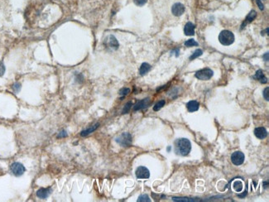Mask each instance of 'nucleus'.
Here are the masks:
<instances>
[{"label":"nucleus","instance_id":"nucleus-15","mask_svg":"<svg viewBox=\"0 0 269 202\" xmlns=\"http://www.w3.org/2000/svg\"><path fill=\"white\" fill-rule=\"evenodd\" d=\"M256 17H257V13L254 10H252L251 12L249 13V15L247 16L246 19H245V21H244V23H243V25H242V28H244V25L246 26L248 23L253 22V21L255 19Z\"/></svg>","mask_w":269,"mask_h":202},{"label":"nucleus","instance_id":"nucleus-14","mask_svg":"<svg viewBox=\"0 0 269 202\" xmlns=\"http://www.w3.org/2000/svg\"><path fill=\"white\" fill-rule=\"evenodd\" d=\"M199 107H200V104L196 100L189 101L187 104H186V108L188 109V111L191 112V113L197 111L199 109Z\"/></svg>","mask_w":269,"mask_h":202},{"label":"nucleus","instance_id":"nucleus-4","mask_svg":"<svg viewBox=\"0 0 269 202\" xmlns=\"http://www.w3.org/2000/svg\"><path fill=\"white\" fill-rule=\"evenodd\" d=\"M116 142L123 147H128L132 144V136L128 133H123L116 138Z\"/></svg>","mask_w":269,"mask_h":202},{"label":"nucleus","instance_id":"nucleus-17","mask_svg":"<svg viewBox=\"0 0 269 202\" xmlns=\"http://www.w3.org/2000/svg\"><path fill=\"white\" fill-rule=\"evenodd\" d=\"M151 70V66L149 65L148 63H143L140 66V69H139V73L141 76H144L146 75L147 73H148V71Z\"/></svg>","mask_w":269,"mask_h":202},{"label":"nucleus","instance_id":"nucleus-16","mask_svg":"<svg viewBox=\"0 0 269 202\" xmlns=\"http://www.w3.org/2000/svg\"><path fill=\"white\" fill-rule=\"evenodd\" d=\"M254 78L260 81L262 84H266L267 82V77H265L263 72H262V70L257 71L256 74H255V76H254Z\"/></svg>","mask_w":269,"mask_h":202},{"label":"nucleus","instance_id":"nucleus-22","mask_svg":"<svg viewBox=\"0 0 269 202\" xmlns=\"http://www.w3.org/2000/svg\"><path fill=\"white\" fill-rule=\"evenodd\" d=\"M165 104H166V101L160 100L159 102H157V103L155 104V106L153 107V110L154 111H158V110H160V109L165 105Z\"/></svg>","mask_w":269,"mask_h":202},{"label":"nucleus","instance_id":"nucleus-23","mask_svg":"<svg viewBox=\"0 0 269 202\" xmlns=\"http://www.w3.org/2000/svg\"><path fill=\"white\" fill-rule=\"evenodd\" d=\"M185 46L187 47H191V46H198V43L196 42L194 39H189L185 42Z\"/></svg>","mask_w":269,"mask_h":202},{"label":"nucleus","instance_id":"nucleus-25","mask_svg":"<svg viewBox=\"0 0 269 202\" xmlns=\"http://www.w3.org/2000/svg\"><path fill=\"white\" fill-rule=\"evenodd\" d=\"M128 93H130V89L128 88H123L119 90V94H120V95L125 96L127 95Z\"/></svg>","mask_w":269,"mask_h":202},{"label":"nucleus","instance_id":"nucleus-10","mask_svg":"<svg viewBox=\"0 0 269 202\" xmlns=\"http://www.w3.org/2000/svg\"><path fill=\"white\" fill-rule=\"evenodd\" d=\"M149 104H150V99L149 98L143 99L139 101V102L134 105V107H133V110L136 111V110H140V109H145V108H148V107Z\"/></svg>","mask_w":269,"mask_h":202},{"label":"nucleus","instance_id":"nucleus-13","mask_svg":"<svg viewBox=\"0 0 269 202\" xmlns=\"http://www.w3.org/2000/svg\"><path fill=\"white\" fill-rule=\"evenodd\" d=\"M196 27L192 23H187L184 28V33L186 36H193L195 34Z\"/></svg>","mask_w":269,"mask_h":202},{"label":"nucleus","instance_id":"nucleus-24","mask_svg":"<svg viewBox=\"0 0 269 202\" xmlns=\"http://www.w3.org/2000/svg\"><path fill=\"white\" fill-rule=\"evenodd\" d=\"M138 201L139 202H150L151 201V200H150V198H149V196L148 195H140V196L139 197V199H138Z\"/></svg>","mask_w":269,"mask_h":202},{"label":"nucleus","instance_id":"nucleus-30","mask_svg":"<svg viewBox=\"0 0 269 202\" xmlns=\"http://www.w3.org/2000/svg\"><path fill=\"white\" fill-rule=\"evenodd\" d=\"M13 90H14V91H15V92H18V91L20 90L21 85L19 83L14 84V85H13Z\"/></svg>","mask_w":269,"mask_h":202},{"label":"nucleus","instance_id":"nucleus-20","mask_svg":"<svg viewBox=\"0 0 269 202\" xmlns=\"http://www.w3.org/2000/svg\"><path fill=\"white\" fill-rule=\"evenodd\" d=\"M233 187L235 190V191L240 192L243 190V183H242L241 181H235L234 182Z\"/></svg>","mask_w":269,"mask_h":202},{"label":"nucleus","instance_id":"nucleus-9","mask_svg":"<svg viewBox=\"0 0 269 202\" xmlns=\"http://www.w3.org/2000/svg\"><path fill=\"white\" fill-rule=\"evenodd\" d=\"M171 13L176 17H180L185 13V7L182 3H176L171 7Z\"/></svg>","mask_w":269,"mask_h":202},{"label":"nucleus","instance_id":"nucleus-11","mask_svg":"<svg viewBox=\"0 0 269 202\" xmlns=\"http://www.w3.org/2000/svg\"><path fill=\"white\" fill-rule=\"evenodd\" d=\"M254 134L258 138L263 139L267 136V129L263 127H258V128H256L254 130Z\"/></svg>","mask_w":269,"mask_h":202},{"label":"nucleus","instance_id":"nucleus-8","mask_svg":"<svg viewBox=\"0 0 269 202\" xmlns=\"http://www.w3.org/2000/svg\"><path fill=\"white\" fill-rule=\"evenodd\" d=\"M136 177L139 179H148L150 177V172L146 167H139L136 170Z\"/></svg>","mask_w":269,"mask_h":202},{"label":"nucleus","instance_id":"nucleus-6","mask_svg":"<svg viewBox=\"0 0 269 202\" xmlns=\"http://www.w3.org/2000/svg\"><path fill=\"white\" fill-rule=\"evenodd\" d=\"M244 159H245V157H244V154L242 152H234L231 156L232 162L235 166H239V165L243 164L244 162Z\"/></svg>","mask_w":269,"mask_h":202},{"label":"nucleus","instance_id":"nucleus-28","mask_svg":"<svg viewBox=\"0 0 269 202\" xmlns=\"http://www.w3.org/2000/svg\"><path fill=\"white\" fill-rule=\"evenodd\" d=\"M5 72V66L2 61H0V76H3Z\"/></svg>","mask_w":269,"mask_h":202},{"label":"nucleus","instance_id":"nucleus-18","mask_svg":"<svg viewBox=\"0 0 269 202\" xmlns=\"http://www.w3.org/2000/svg\"><path fill=\"white\" fill-rule=\"evenodd\" d=\"M172 200L179 202H194L198 201L200 200H195L192 199V198H186V197H173Z\"/></svg>","mask_w":269,"mask_h":202},{"label":"nucleus","instance_id":"nucleus-31","mask_svg":"<svg viewBox=\"0 0 269 202\" xmlns=\"http://www.w3.org/2000/svg\"><path fill=\"white\" fill-rule=\"evenodd\" d=\"M257 3H258V5L259 8H260L261 10H263V9H264V6H263V4L262 3L261 1H260V0H257Z\"/></svg>","mask_w":269,"mask_h":202},{"label":"nucleus","instance_id":"nucleus-5","mask_svg":"<svg viewBox=\"0 0 269 202\" xmlns=\"http://www.w3.org/2000/svg\"><path fill=\"white\" fill-rule=\"evenodd\" d=\"M10 169L11 172H13V174L16 177H20L25 172V167L19 162H13V164L11 165Z\"/></svg>","mask_w":269,"mask_h":202},{"label":"nucleus","instance_id":"nucleus-29","mask_svg":"<svg viewBox=\"0 0 269 202\" xmlns=\"http://www.w3.org/2000/svg\"><path fill=\"white\" fill-rule=\"evenodd\" d=\"M268 90H269V88L268 87H267L265 90H263V97L265 98V99H266L267 101L269 100V96H268Z\"/></svg>","mask_w":269,"mask_h":202},{"label":"nucleus","instance_id":"nucleus-7","mask_svg":"<svg viewBox=\"0 0 269 202\" xmlns=\"http://www.w3.org/2000/svg\"><path fill=\"white\" fill-rule=\"evenodd\" d=\"M104 43H105L107 47L111 48V49H113V50H117L118 48V46H119L117 39H116L115 37L113 35L108 36V37L105 38Z\"/></svg>","mask_w":269,"mask_h":202},{"label":"nucleus","instance_id":"nucleus-34","mask_svg":"<svg viewBox=\"0 0 269 202\" xmlns=\"http://www.w3.org/2000/svg\"><path fill=\"white\" fill-rule=\"evenodd\" d=\"M260 1H262V0H260Z\"/></svg>","mask_w":269,"mask_h":202},{"label":"nucleus","instance_id":"nucleus-26","mask_svg":"<svg viewBox=\"0 0 269 202\" xmlns=\"http://www.w3.org/2000/svg\"><path fill=\"white\" fill-rule=\"evenodd\" d=\"M133 2H134V3H135L137 6L141 7V6H143L144 4H146L148 0H133Z\"/></svg>","mask_w":269,"mask_h":202},{"label":"nucleus","instance_id":"nucleus-3","mask_svg":"<svg viewBox=\"0 0 269 202\" xmlns=\"http://www.w3.org/2000/svg\"><path fill=\"white\" fill-rule=\"evenodd\" d=\"M213 76H214V72L209 68L202 69L201 71H197L195 75L196 78L198 80H201V81H208Z\"/></svg>","mask_w":269,"mask_h":202},{"label":"nucleus","instance_id":"nucleus-32","mask_svg":"<svg viewBox=\"0 0 269 202\" xmlns=\"http://www.w3.org/2000/svg\"><path fill=\"white\" fill-rule=\"evenodd\" d=\"M263 57H264V59H265V60H266L267 61H268V52H267V53L265 54V55H264V56H263Z\"/></svg>","mask_w":269,"mask_h":202},{"label":"nucleus","instance_id":"nucleus-12","mask_svg":"<svg viewBox=\"0 0 269 202\" xmlns=\"http://www.w3.org/2000/svg\"><path fill=\"white\" fill-rule=\"evenodd\" d=\"M51 193V188H41L37 191V195L41 199H46L47 198Z\"/></svg>","mask_w":269,"mask_h":202},{"label":"nucleus","instance_id":"nucleus-33","mask_svg":"<svg viewBox=\"0 0 269 202\" xmlns=\"http://www.w3.org/2000/svg\"><path fill=\"white\" fill-rule=\"evenodd\" d=\"M61 133H62V134H59V135H58V137H59V138H60V137L66 136V134H65V132H61Z\"/></svg>","mask_w":269,"mask_h":202},{"label":"nucleus","instance_id":"nucleus-27","mask_svg":"<svg viewBox=\"0 0 269 202\" xmlns=\"http://www.w3.org/2000/svg\"><path fill=\"white\" fill-rule=\"evenodd\" d=\"M133 105V104H132V102H128V104H126V105L124 106V108H123V114H127L128 111H129V109H131V106Z\"/></svg>","mask_w":269,"mask_h":202},{"label":"nucleus","instance_id":"nucleus-1","mask_svg":"<svg viewBox=\"0 0 269 202\" xmlns=\"http://www.w3.org/2000/svg\"><path fill=\"white\" fill-rule=\"evenodd\" d=\"M175 147V152L176 154L185 157L190 153L191 150V143L190 140L185 138L176 139L174 143Z\"/></svg>","mask_w":269,"mask_h":202},{"label":"nucleus","instance_id":"nucleus-21","mask_svg":"<svg viewBox=\"0 0 269 202\" xmlns=\"http://www.w3.org/2000/svg\"><path fill=\"white\" fill-rule=\"evenodd\" d=\"M202 54H203V50H201V49H197V50H195L194 53H192V55L190 56V60L192 61V60H194V59H196L197 58V57H199V56H202Z\"/></svg>","mask_w":269,"mask_h":202},{"label":"nucleus","instance_id":"nucleus-19","mask_svg":"<svg viewBox=\"0 0 269 202\" xmlns=\"http://www.w3.org/2000/svg\"><path fill=\"white\" fill-rule=\"evenodd\" d=\"M98 127H99V124H95V125H93V126H91L90 128V129H86V130H84V131L81 132V136H83V137L84 136H87L88 134H91V133H93V132L95 131V129H97Z\"/></svg>","mask_w":269,"mask_h":202},{"label":"nucleus","instance_id":"nucleus-2","mask_svg":"<svg viewBox=\"0 0 269 202\" xmlns=\"http://www.w3.org/2000/svg\"><path fill=\"white\" fill-rule=\"evenodd\" d=\"M235 37L234 33L228 30L222 31L219 35V41L222 45L230 46L234 42Z\"/></svg>","mask_w":269,"mask_h":202}]
</instances>
